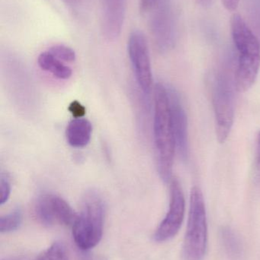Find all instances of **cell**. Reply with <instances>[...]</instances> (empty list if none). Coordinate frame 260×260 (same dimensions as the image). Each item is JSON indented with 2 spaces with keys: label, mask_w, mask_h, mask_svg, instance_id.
Segmentation results:
<instances>
[{
  "label": "cell",
  "mask_w": 260,
  "mask_h": 260,
  "mask_svg": "<svg viewBox=\"0 0 260 260\" xmlns=\"http://www.w3.org/2000/svg\"><path fill=\"white\" fill-rule=\"evenodd\" d=\"M69 111L73 114L74 118H81L85 114V108L77 101H74L70 104Z\"/></svg>",
  "instance_id": "cell-20"
},
{
  "label": "cell",
  "mask_w": 260,
  "mask_h": 260,
  "mask_svg": "<svg viewBox=\"0 0 260 260\" xmlns=\"http://www.w3.org/2000/svg\"><path fill=\"white\" fill-rule=\"evenodd\" d=\"M154 92V138L157 171L164 183H169L172 180L176 144L171 121L169 96L166 85L160 82L156 84Z\"/></svg>",
  "instance_id": "cell-2"
},
{
  "label": "cell",
  "mask_w": 260,
  "mask_h": 260,
  "mask_svg": "<svg viewBox=\"0 0 260 260\" xmlns=\"http://www.w3.org/2000/svg\"><path fill=\"white\" fill-rule=\"evenodd\" d=\"M105 215V206L102 197L96 191L85 192L82 211L72 227L73 239L79 250L87 251L100 242Z\"/></svg>",
  "instance_id": "cell-4"
},
{
  "label": "cell",
  "mask_w": 260,
  "mask_h": 260,
  "mask_svg": "<svg viewBox=\"0 0 260 260\" xmlns=\"http://www.w3.org/2000/svg\"><path fill=\"white\" fill-rule=\"evenodd\" d=\"M235 91V71L227 62L215 73L212 88L215 129L220 143L225 142L233 126Z\"/></svg>",
  "instance_id": "cell-3"
},
{
  "label": "cell",
  "mask_w": 260,
  "mask_h": 260,
  "mask_svg": "<svg viewBox=\"0 0 260 260\" xmlns=\"http://www.w3.org/2000/svg\"><path fill=\"white\" fill-rule=\"evenodd\" d=\"M208 224L206 204L201 189H191L187 229L183 244L185 260H203L207 249Z\"/></svg>",
  "instance_id": "cell-5"
},
{
  "label": "cell",
  "mask_w": 260,
  "mask_h": 260,
  "mask_svg": "<svg viewBox=\"0 0 260 260\" xmlns=\"http://www.w3.org/2000/svg\"><path fill=\"white\" fill-rule=\"evenodd\" d=\"M36 260H69L67 249L62 243L55 242L38 256Z\"/></svg>",
  "instance_id": "cell-15"
},
{
  "label": "cell",
  "mask_w": 260,
  "mask_h": 260,
  "mask_svg": "<svg viewBox=\"0 0 260 260\" xmlns=\"http://www.w3.org/2000/svg\"><path fill=\"white\" fill-rule=\"evenodd\" d=\"M79 260H92L88 254H81Z\"/></svg>",
  "instance_id": "cell-24"
},
{
  "label": "cell",
  "mask_w": 260,
  "mask_h": 260,
  "mask_svg": "<svg viewBox=\"0 0 260 260\" xmlns=\"http://www.w3.org/2000/svg\"><path fill=\"white\" fill-rule=\"evenodd\" d=\"M255 170L258 178H260V131L256 136V152H255Z\"/></svg>",
  "instance_id": "cell-21"
},
{
  "label": "cell",
  "mask_w": 260,
  "mask_h": 260,
  "mask_svg": "<svg viewBox=\"0 0 260 260\" xmlns=\"http://www.w3.org/2000/svg\"><path fill=\"white\" fill-rule=\"evenodd\" d=\"M224 7L230 12H234L238 9L240 0H221Z\"/></svg>",
  "instance_id": "cell-22"
},
{
  "label": "cell",
  "mask_w": 260,
  "mask_h": 260,
  "mask_svg": "<svg viewBox=\"0 0 260 260\" xmlns=\"http://www.w3.org/2000/svg\"><path fill=\"white\" fill-rule=\"evenodd\" d=\"M249 15L253 32L256 35L260 44V4L254 3L251 5L249 11Z\"/></svg>",
  "instance_id": "cell-18"
},
{
  "label": "cell",
  "mask_w": 260,
  "mask_h": 260,
  "mask_svg": "<svg viewBox=\"0 0 260 260\" xmlns=\"http://www.w3.org/2000/svg\"><path fill=\"white\" fill-rule=\"evenodd\" d=\"M203 7H209L212 4V0H197Z\"/></svg>",
  "instance_id": "cell-23"
},
{
  "label": "cell",
  "mask_w": 260,
  "mask_h": 260,
  "mask_svg": "<svg viewBox=\"0 0 260 260\" xmlns=\"http://www.w3.org/2000/svg\"><path fill=\"white\" fill-rule=\"evenodd\" d=\"M128 52L137 85L143 94L152 89L153 76L148 41L143 32L134 30L128 41Z\"/></svg>",
  "instance_id": "cell-8"
},
{
  "label": "cell",
  "mask_w": 260,
  "mask_h": 260,
  "mask_svg": "<svg viewBox=\"0 0 260 260\" xmlns=\"http://www.w3.org/2000/svg\"><path fill=\"white\" fill-rule=\"evenodd\" d=\"M170 201L169 211L154 235L157 242H165L176 236L180 231L185 216L186 201L183 188L178 179L170 180Z\"/></svg>",
  "instance_id": "cell-9"
},
{
  "label": "cell",
  "mask_w": 260,
  "mask_h": 260,
  "mask_svg": "<svg viewBox=\"0 0 260 260\" xmlns=\"http://www.w3.org/2000/svg\"><path fill=\"white\" fill-rule=\"evenodd\" d=\"M169 96L171 121L175 139L176 151L181 160H189V145L188 133V118L179 93L172 87H166Z\"/></svg>",
  "instance_id": "cell-10"
},
{
  "label": "cell",
  "mask_w": 260,
  "mask_h": 260,
  "mask_svg": "<svg viewBox=\"0 0 260 260\" xmlns=\"http://www.w3.org/2000/svg\"><path fill=\"white\" fill-rule=\"evenodd\" d=\"M56 59L62 62H73L76 60V53L73 49L65 45H54L48 50Z\"/></svg>",
  "instance_id": "cell-17"
},
{
  "label": "cell",
  "mask_w": 260,
  "mask_h": 260,
  "mask_svg": "<svg viewBox=\"0 0 260 260\" xmlns=\"http://www.w3.org/2000/svg\"><path fill=\"white\" fill-rule=\"evenodd\" d=\"M102 30L110 41L120 35L126 13L127 0H101Z\"/></svg>",
  "instance_id": "cell-11"
},
{
  "label": "cell",
  "mask_w": 260,
  "mask_h": 260,
  "mask_svg": "<svg viewBox=\"0 0 260 260\" xmlns=\"http://www.w3.org/2000/svg\"><path fill=\"white\" fill-rule=\"evenodd\" d=\"M37 219L43 225L51 227L55 224L73 227L78 214L66 200L53 194H42L35 204Z\"/></svg>",
  "instance_id": "cell-6"
},
{
  "label": "cell",
  "mask_w": 260,
  "mask_h": 260,
  "mask_svg": "<svg viewBox=\"0 0 260 260\" xmlns=\"http://www.w3.org/2000/svg\"><path fill=\"white\" fill-rule=\"evenodd\" d=\"M93 126L87 119L74 118L69 123L66 129V137L70 146L84 148L90 143Z\"/></svg>",
  "instance_id": "cell-12"
},
{
  "label": "cell",
  "mask_w": 260,
  "mask_h": 260,
  "mask_svg": "<svg viewBox=\"0 0 260 260\" xmlns=\"http://www.w3.org/2000/svg\"><path fill=\"white\" fill-rule=\"evenodd\" d=\"M150 29L156 47L161 53H166L175 47L177 24L170 5L162 0L152 11Z\"/></svg>",
  "instance_id": "cell-7"
},
{
  "label": "cell",
  "mask_w": 260,
  "mask_h": 260,
  "mask_svg": "<svg viewBox=\"0 0 260 260\" xmlns=\"http://www.w3.org/2000/svg\"><path fill=\"white\" fill-rule=\"evenodd\" d=\"M38 63L41 70L50 72L57 79L66 80L71 77V68L65 65L62 61L56 59L49 51L43 52L39 55Z\"/></svg>",
  "instance_id": "cell-13"
},
{
  "label": "cell",
  "mask_w": 260,
  "mask_h": 260,
  "mask_svg": "<svg viewBox=\"0 0 260 260\" xmlns=\"http://www.w3.org/2000/svg\"><path fill=\"white\" fill-rule=\"evenodd\" d=\"M223 244L226 250L232 256H239L241 253V244L235 234L230 229L222 231Z\"/></svg>",
  "instance_id": "cell-16"
},
{
  "label": "cell",
  "mask_w": 260,
  "mask_h": 260,
  "mask_svg": "<svg viewBox=\"0 0 260 260\" xmlns=\"http://www.w3.org/2000/svg\"><path fill=\"white\" fill-rule=\"evenodd\" d=\"M0 191H1L0 205L3 206L5 203H7L11 194L10 181H9V178L3 174L0 178Z\"/></svg>",
  "instance_id": "cell-19"
},
{
  "label": "cell",
  "mask_w": 260,
  "mask_h": 260,
  "mask_svg": "<svg viewBox=\"0 0 260 260\" xmlns=\"http://www.w3.org/2000/svg\"><path fill=\"white\" fill-rule=\"evenodd\" d=\"M230 30L238 52L235 87L238 92L244 93L253 86L257 79L260 69V44L251 27L239 14L232 15Z\"/></svg>",
  "instance_id": "cell-1"
},
{
  "label": "cell",
  "mask_w": 260,
  "mask_h": 260,
  "mask_svg": "<svg viewBox=\"0 0 260 260\" xmlns=\"http://www.w3.org/2000/svg\"><path fill=\"white\" fill-rule=\"evenodd\" d=\"M66 1L68 2V3H76V2L78 1V0H66Z\"/></svg>",
  "instance_id": "cell-25"
},
{
  "label": "cell",
  "mask_w": 260,
  "mask_h": 260,
  "mask_svg": "<svg viewBox=\"0 0 260 260\" xmlns=\"http://www.w3.org/2000/svg\"><path fill=\"white\" fill-rule=\"evenodd\" d=\"M22 222V212L19 208L14 209L0 218V232L9 233L17 230Z\"/></svg>",
  "instance_id": "cell-14"
}]
</instances>
